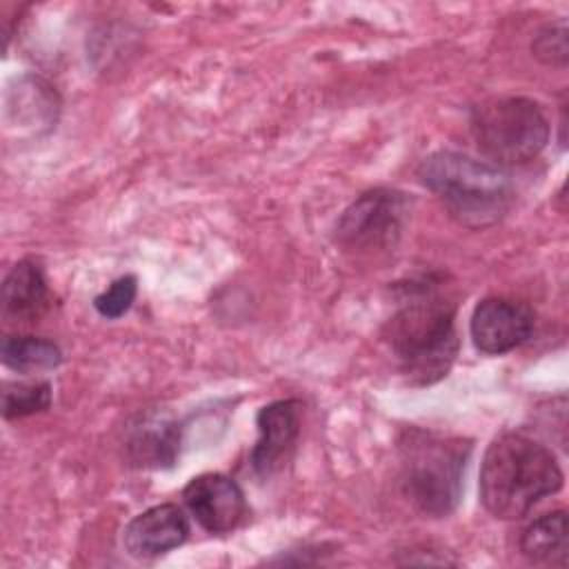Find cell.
I'll list each match as a JSON object with an SVG mask.
<instances>
[{
    "label": "cell",
    "instance_id": "30bf717a",
    "mask_svg": "<svg viewBox=\"0 0 569 569\" xmlns=\"http://www.w3.org/2000/svg\"><path fill=\"white\" fill-rule=\"evenodd\" d=\"M189 536L184 511L173 505H156L138 513L124 529V549L136 558H156L180 547Z\"/></svg>",
    "mask_w": 569,
    "mask_h": 569
},
{
    "label": "cell",
    "instance_id": "5b68a950",
    "mask_svg": "<svg viewBox=\"0 0 569 569\" xmlns=\"http://www.w3.org/2000/svg\"><path fill=\"white\" fill-rule=\"evenodd\" d=\"M471 131L482 156L498 164H525L549 142V122L538 102L520 96L491 98L471 113Z\"/></svg>",
    "mask_w": 569,
    "mask_h": 569
},
{
    "label": "cell",
    "instance_id": "3957f363",
    "mask_svg": "<svg viewBox=\"0 0 569 569\" xmlns=\"http://www.w3.org/2000/svg\"><path fill=\"white\" fill-rule=\"evenodd\" d=\"M418 176L447 211L469 229L498 222L511 204L509 176L500 167L467 153L436 151L422 160Z\"/></svg>",
    "mask_w": 569,
    "mask_h": 569
},
{
    "label": "cell",
    "instance_id": "6da1fadb",
    "mask_svg": "<svg viewBox=\"0 0 569 569\" xmlns=\"http://www.w3.org/2000/svg\"><path fill=\"white\" fill-rule=\"evenodd\" d=\"M562 469L551 449L522 433L491 440L480 467L482 507L500 520H520L542 498L560 491Z\"/></svg>",
    "mask_w": 569,
    "mask_h": 569
},
{
    "label": "cell",
    "instance_id": "2e32d148",
    "mask_svg": "<svg viewBox=\"0 0 569 569\" xmlns=\"http://www.w3.org/2000/svg\"><path fill=\"white\" fill-rule=\"evenodd\" d=\"M49 405H51V385L49 382H44V380H36V382H4L2 416L7 420L40 413Z\"/></svg>",
    "mask_w": 569,
    "mask_h": 569
},
{
    "label": "cell",
    "instance_id": "7a4b0ae2",
    "mask_svg": "<svg viewBox=\"0 0 569 569\" xmlns=\"http://www.w3.org/2000/svg\"><path fill=\"white\" fill-rule=\"evenodd\" d=\"M453 318V305L427 289L413 293L389 318L385 338L411 385H433L449 373L458 356Z\"/></svg>",
    "mask_w": 569,
    "mask_h": 569
},
{
    "label": "cell",
    "instance_id": "9c48e42d",
    "mask_svg": "<svg viewBox=\"0 0 569 569\" xmlns=\"http://www.w3.org/2000/svg\"><path fill=\"white\" fill-rule=\"evenodd\" d=\"M258 442L251 451V467L260 478H269L280 471L300 436V409L296 400H276L264 405L256 418Z\"/></svg>",
    "mask_w": 569,
    "mask_h": 569
},
{
    "label": "cell",
    "instance_id": "277c9868",
    "mask_svg": "<svg viewBox=\"0 0 569 569\" xmlns=\"http://www.w3.org/2000/svg\"><path fill=\"white\" fill-rule=\"evenodd\" d=\"M469 440L409 429L400 440V485L405 498L429 518L449 516L465 485Z\"/></svg>",
    "mask_w": 569,
    "mask_h": 569
},
{
    "label": "cell",
    "instance_id": "52a82bcc",
    "mask_svg": "<svg viewBox=\"0 0 569 569\" xmlns=\"http://www.w3.org/2000/svg\"><path fill=\"white\" fill-rule=\"evenodd\" d=\"M533 311L513 298H485L476 305L469 331L473 345L489 356H502L529 340L533 331Z\"/></svg>",
    "mask_w": 569,
    "mask_h": 569
},
{
    "label": "cell",
    "instance_id": "5bb4252c",
    "mask_svg": "<svg viewBox=\"0 0 569 569\" xmlns=\"http://www.w3.org/2000/svg\"><path fill=\"white\" fill-rule=\"evenodd\" d=\"M7 109L22 127H51L58 116V96L42 78L24 76L16 80Z\"/></svg>",
    "mask_w": 569,
    "mask_h": 569
},
{
    "label": "cell",
    "instance_id": "e0dca14e",
    "mask_svg": "<svg viewBox=\"0 0 569 569\" xmlns=\"http://www.w3.org/2000/svg\"><path fill=\"white\" fill-rule=\"evenodd\" d=\"M138 293V282L133 276H122L111 282L109 289H104L100 296H96L93 307L102 318H120L129 311Z\"/></svg>",
    "mask_w": 569,
    "mask_h": 569
},
{
    "label": "cell",
    "instance_id": "4fadbf2b",
    "mask_svg": "<svg viewBox=\"0 0 569 569\" xmlns=\"http://www.w3.org/2000/svg\"><path fill=\"white\" fill-rule=\"evenodd\" d=\"M520 551L533 565H567L569 527L567 511L556 509L533 520L520 536Z\"/></svg>",
    "mask_w": 569,
    "mask_h": 569
},
{
    "label": "cell",
    "instance_id": "9a60e30c",
    "mask_svg": "<svg viewBox=\"0 0 569 569\" xmlns=\"http://www.w3.org/2000/svg\"><path fill=\"white\" fill-rule=\"evenodd\" d=\"M2 362L18 373L56 369L62 360L58 345L36 336H4L0 345Z\"/></svg>",
    "mask_w": 569,
    "mask_h": 569
},
{
    "label": "cell",
    "instance_id": "7c38bea8",
    "mask_svg": "<svg viewBox=\"0 0 569 569\" xmlns=\"http://www.w3.org/2000/svg\"><path fill=\"white\" fill-rule=\"evenodd\" d=\"M180 449V427L158 413L144 416L131 427L127 451L138 467H171Z\"/></svg>",
    "mask_w": 569,
    "mask_h": 569
},
{
    "label": "cell",
    "instance_id": "8fae6325",
    "mask_svg": "<svg viewBox=\"0 0 569 569\" xmlns=\"http://www.w3.org/2000/svg\"><path fill=\"white\" fill-rule=\"evenodd\" d=\"M49 307V289L36 260H20L2 284V316L16 325L36 322Z\"/></svg>",
    "mask_w": 569,
    "mask_h": 569
},
{
    "label": "cell",
    "instance_id": "8992f818",
    "mask_svg": "<svg viewBox=\"0 0 569 569\" xmlns=\"http://www.w3.org/2000/svg\"><path fill=\"white\" fill-rule=\"evenodd\" d=\"M409 200L393 189H371L358 196L336 224V240L353 253L391 249L405 227Z\"/></svg>",
    "mask_w": 569,
    "mask_h": 569
},
{
    "label": "cell",
    "instance_id": "ba28073f",
    "mask_svg": "<svg viewBox=\"0 0 569 569\" xmlns=\"http://www.w3.org/2000/svg\"><path fill=\"white\" fill-rule=\"evenodd\" d=\"M182 498L191 516L209 533L236 529L247 513L242 489L224 473H200L191 478Z\"/></svg>",
    "mask_w": 569,
    "mask_h": 569
},
{
    "label": "cell",
    "instance_id": "ac0fdd59",
    "mask_svg": "<svg viewBox=\"0 0 569 569\" xmlns=\"http://www.w3.org/2000/svg\"><path fill=\"white\" fill-rule=\"evenodd\" d=\"M531 51L538 60L547 64H565L567 62V27H547L531 42Z\"/></svg>",
    "mask_w": 569,
    "mask_h": 569
}]
</instances>
